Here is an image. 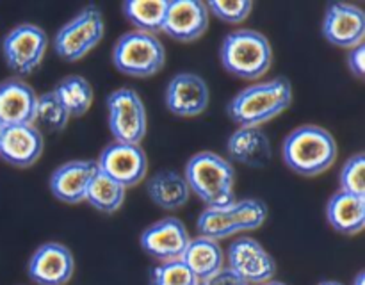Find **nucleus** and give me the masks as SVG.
Returning a JSON list of instances; mask_svg holds the SVG:
<instances>
[{"mask_svg":"<svg viewBox=\"0 0 365 285\" xmlns=\"http://www.w3.org/2000/svg\"><path fill=\"white\" fill-rule=\"evenodd\" d=\"M196 285H205V284H203V281H198V284H196Z\"/></svg>","mask_w":365,"mask_h":285,"instance_id":"nucleus-37","label":"nucleus"},{"mask_svg":"<svg viewBox=\"0 0 365 285\" xmlns=\"http://www.w3.org/2000/svg\"><path fill=\"white\" fill-rule=\"evenodd\" d=\"M317 285H344V284H341V281H335V280H324V281H319Z\"/></svg>","mask_w":365,"mask_h":285,"instance_id":"nucleus-34","label":"nucleus"},{"mask_svg":"<svg viewBox=\"0 0 365 285\" xmlns=\"http://www.w3.org/2000/svg\"><path fill=\"white\" fill-rule=\"evenodd\" d=\"M96 166L103 175L127 189L138 185L146 177L148 159L139 145L110 142L100 152Z\"/></svg>","mask_w":365,"mask_h":285,"instance_id":"nucleus-11","label":"nucleus"},{"mask_svg":"<svg viewBox=\"0 0 365 285\" xmlns=\"http://www.w3.org/2000/svg\"><path fill=\"white\" fill-rule=\"evenodd\" d=\"M220 61L228 73L245 81H255L271 68L273 50L269 39L253 28L228 32L220 48Z\"/></svg>","mask_w":365,"mask_h":285,"instance_id":"nucleus-4","label":"nucleus"},{"mask_svg":"<svg viewBox=\"0 0 365 285\" xmlns=\"http://www.w3.org/2000/svg\"><path fill=\"white\" fill-rule=\"evenodd\" d=\"M38 95L27 82L7 78L0 82V121L4 127L34 123Z\"/></svg>","mask_w":365,"mask_h":285,"instance_id":"nucleus-19","label":"nucleus"},{"mask_svg":"<svg viewBox=\"0 0 365 285\" xmlns=\"http://www.w3.org/2000/svg\"><path fill=\"white\" fill-rule=\"evenodd\" d=\"M70 114H68L66 107L61 103L57 95L52 91H46L38 96L36 102V113H34V127L39 132H61L68 125Z\"/></svg>","mask_w":365,"mask_h":285,"instance_id":"nucleus-27","label":"nucleus"},{"mask_svg":"<svg viewBox=\"0 0 365 285\" xmlns=\"http://www.w3.org/2000/svg\"><path fill=\"white\" fill-rule=\"evenodd\" d=\"M203 284L205 285H248L245 280H241L237 274H234L230 269H227V267H223L220 273H216L212 278L203 281Z\"/></svg>","mask_w":365,"mask_h":285,"instance_id":"nucleus-32","label":"nucleus"},{"mask_svg":"<svg viewBox=\"0 0 365 285\" xmlns=\"http://www.w3.org/2000/svg\"><path fill=\"white\" fill-rule=\"evenodd\" d=\"M43 153V134L34 125H14L4 128L0 138V159L16 167H29Z\"/></svg>","mask_w":365,"mask_h":285,"instance_id":"nucleus-18","label":"nucleus"},{"mask_svg":"<svg viewBox=\"0 0 365 285\" xmlns=\"http://www.w3.org/2000/svg\"><path fill=\"white\" fill-rule=\"evenodd\" d=\"M189 241L191 237L187 228L178 217H164L155 221L141 234L143 252L159 264L182 259Z\"/></svg>","mask_w":365,"mask_h":285,"instance_id":"nucleus-13","label":"nucleus"},{"mask_svg":"<svg viewBox=\"0 0 365 285\" xmlns=\"http://www.w3.org/2000/svg\"><path fill=\"white\" fill-rule=\"evenodd\" d=\"M227 269L248 285H262L273 280L277 262L271 253L252 237H237L227 252Z\"/></svg>","mask_w":365,"mask_h":285,"instance_id":"nucleus-10","label":"nucleus"},{"mask_svg":"<svg viewBox=\"0 0 365 285\" xmlns=\"http://www.w3.org/2000/svg\"><path fill=\"white\" fill-rule=\"evenodd\" d=\"M107 121L114 142L141 145L148 120L141 96L132 88L114 89L107 96Z\"/></svg>","mask_w":365,"mask_h":285,"instance_id":"nucleus-8","label":"nucleus"},{"mask_svg":"<svg viewBox=\"0 0 365 285\" xmlns=\"http://www.w3.org/2000/svg\"><path fill=\"white\" fill-rule=\"evenodd\" d=\"M227 152L232 160L252 167L267 166L273 155L269 138L260 127H239L228 138Z\"/></svg>","mask_w":365,"mask_h":285,"instance_id":"nucleus-20","label":"nucleus"},{"mask_svg":"<svg viewBox=\"0 0 365 285\" xmlns=\"http://www.w3.org/2000/svg\"><path fill=\"white\" fill-rule=\"evenodd\" d=\"M353 285H365V273H364V271H360V273L356 274L355 280H353Z\"/></svg>","mask_w":365,"mask_h":285,"instance_id":"nucleus-33","label":"nucleus"},{"mask_svg":"<svg viewBox=\"0 0 365 285\" xmlns=\"http://www.w3.org/2000/svg\"><path fill=\"white\" fill-rule=\"evenodd\" d=\"M323 36L341 48H355L365 39V13L355 4L331 2L323 16Z\"/></svg>","mask_w":365,"mask_h":285,"instance_id":"nucleus-12","label":"nucleus"},{"mask_svg":"<svg viewBox=\"0 0 365 285\" xmlns=\"http://www.w3.org/2000/svg\"><path fill=\"white\" fill-rule=\"evenodd\" d=\"M209 28V9L200 0H171L163 32L177 41H195Z\"/></svg>","mask_w":365,"mask_h":285,"instance_id":"nucleus-16","label":"nucleus"},{"mask_svg":"<svg viewBox=\"0 0 365 285\" xmlns=\"http://www.w3.org/2000/svg\"><path fill=\"white\" fill-rule=\"evenodd\" d=\"M184 178L209 209H221L235 202V171L230 160L214 152L195 153L185 164Z\"/></svg>","mask_w":365,"mask_h":285,"instance_id":"nucleus-3","label":"nucleus"},{"mask_svg":"<svg viewBox=\"0 0 365 285\" xmlns=\"http://www.w3.org/2000/svg\"><path fill=\"white\" fill-rule=\"evenodd\" d=\"M267 217V207L260 200H235L232 205L221 209L207 207L196 221L200 235L212 241H221L245 230L262 227Z\"/></svg>","mask_w":365,"mask_h":285,"instance_id":"nucleus-5","label":"nucleus"},{"mask_svg":"<svg viewBox=\"0 0 365 285\" xmlns=\"http://www.w3.org/2000/svg\"><path fill=\"white\" fill-rule=\"evenodd\" d=\"M4 128H6V127H4V123L0 121V138H2V134H4Z\"/></svg>","mask_w":365,"mask_h":285,"instance_id":"nucleus-36","label":"nucleus"},{"mask_svg":"<svg viewBox=\"0 0 365 285\" xmlns=\"http://www.w3.org/2000/svg\"><path fill=\"white\" fill-rule=\"evenodd\" d=\"M106 24L102 11L96 6H86L77 16L57 31L53 48L61 59L68 63L82 59L91 52L103 38Z\"/></svg>","mask_w":365,"mask_h":285,"instance_id":"nucleus-7","label":"nucleus"},{"mask_svg":"<svg viewBox=\"0 0 365 285\" xmlns=\"http://www.w3.org/2000/svg\"><path fill=\"white\" fill-rule=\"evenodd\" d=\"M86 202L103 214H114L125 202V187L98 170L86 192Z\"/></svg>","mask_w":365,"mask_h":285,"instance_id":"nucleus-26","label":"nucleus"},{"mask_svg":"<svg viewBox=\"0 0 365 285\" xmlns=\"http://www.w3.org/2000/svg\"><path fill=\"white\" fill-rule=\"evenodd\" d=\"M348 66L356 77L362 78L364 77V71H365V45L355 46V48L349 50L348 53Z\"/></svg>","mask_w":365,"mask_h":285,"instance_id":"nucleus-31","label":"nucleus"},{"mask_svg":"<svg viewBox=\"0 0 365 285\" xmlns=\"http://www.w3.org/2000/svg\"><path fill=\"white\" fill-rule=\"evenodd\" d=\"M341 191L365 196V155L356 153L346 160L341 170Z\"/></svg>","mask_w":365,"mask_h":285,"instance_id":"nucleus-29","label":"nucleus"},{"mask_svg":"<svg viewBox=\"0 0 365 285\" xmlns=\"http://www.w3.org/2000/svg\"><path fill=\"white\" fill-rule=\"evenodd\" d=\"M73 269V255L59 242H45L29 260V278L36 285H66Z\"/></svg>","mask_w":365,"mask_h":285,"instance_id":"nucleus-15","label":"nucleus"},{"mask_svg":"<svg viewBox=\"0 0 365 285\" xmlns=\"http://www.w3.org/2000/svg\"><path fill=\"white\" fill-rule=\"evenodd\" d=\"M339 146L334 135L317 125L294 128L282 145V157L289 170L302 177H317L334 166Z\"/></svg>","mask_w":365,"mask_h":285,"instance_id":"nucleus-2","label":"nucleus"},{"mask_svg":"<svg viewBox=\"0 0 365 285\" xmlns=\"http://www.w3.org/2000/svg\"><path fill=\"white\" fill-rule=\"evenodd\" d=\"M146 192L157 207L164 210H177L187 203L189 191L184 175L173 170L157 171L146 184Z\"/></svg>","mask_w":365,"mask_h":285,"instance_id":"nucleus-23","label":"nucleus"},{"mask_svg":"<svg viewBox=\"0 0 365 285\" xmlns=\"http://www.w3.org/2000/svg\"><path fill=\"white\" fill-rule=\"evenodd\" d=\"M53 93L61 100V103L66 107L68 114L75 118H81L88 113L93 103V96H95L91 84L81 75L64 77L56 86Z\"/></svg>","mask_w":365,"mask_h":285,"instance_id":"nucleus-25","label":"nucleus"},{"mask_svg":"<svg viewBox=\"0 0 365 285\" xmlns=\"http://www.w3.org/2000/svg\"><path fill=\"white\" fill-rule=\"evenodd\" d=\"M292 103V86L287 77L253 84L228 102L227 113L239 127H260L280 116Z\"/></svg>","mask_w":365,"mask_h":285,"instance_id":"nucleus-1","label":"nucleus"},{"mask_svg":"<svg viewBox=\"0 0 365 285\" xmlns=\"http://www.w3.org/2000/svg\"><path fill=\"white\" fill-rule=\"evenodd\" d=\"M170 0H127L123 2L125 18L135 27V31L153 34L163 31Z\"/></svg>","mask_w":365,"mask_h":285,"instance_id":"nucleus-24","label":"nucleus"},{"mask_svg":"<svg viewBox=\"0 0 365 285\" xmlns=\"http://www.w3.org/2000/svg\"><path fill=\"white\" fill-rule=\"evenodd\" d=\"M262 285H287V284H284V281H277V280H269V281H266V284H262Z\"/></svg>","mask_w":365,"mask_h":285,"instance_id":"nucleus-35","label":"nucleus"},{"mask_svg":"<svg viewBox=\"0 0 365 285\" xmlns=\"http://www.w3.org/2000/svg\"><path fill=\"white\" fill-rule=\"evenodd\" d=\"M48 46V36L34 24H21L11 28L2 41L6 64L14 73L27 75L43 61Z\"/></svg>","mask_w":365,"mask_h":285,"instance_id":"nucleus-9","label":"nucleus"},{"mask_svg":"<svg viewBox=\"0 0 365 285\" xmlns=\"http://www.w3.org/2000/svg\"><path fill=\"white\" fill-rule=\"evenodd\" d=\"M182 262L189 267L196 280L207 281L225 267V253L220 242L200 235L189 241Z\"/></svg>","mask_w":365,"mask_h":285,"instance_id":"nucleus-22","label":"nucleus"},{"mask_svg":"<svg viewBox=\"0 0 365 285\" xmlns=\"http://www.w3.org/2000/svg\"><path fill=\"white\" fill-rule=\"evenodd\" d=\"M198 280L182 259L160 262L150 273V285H196Z\"/></svg>","mask_w":365,"mask_h":285,"instance_id":"nucleus-28","label":"nucleus"},{"mask_svg":"<svg viewBox=\"0 0 365 285\" xmlns=\"http://www.w3.org/2000/svg\"><path fill=\"white\" fill-rule=\"evenodd\" d=\"M170 113L180 118H195L205 113L210 102V89L200 75L182 71L175 75L164 93Z\"/></svg>","mask_w":365,"mask_h":285,"instance_id":"nucleus-14","label":"nucleus"},{"mask_svg":"<svg viewBox=\"0 0 365 285\" xmlns=\"http://www.w3.org/2000/svg\"><path fill=\"white\" fill-rule=\"evenodd\" d=\"M113 63L118 71L128 77L146 78L163 70L166 63V50L157 36L130 31L121 36L114 45Z\"/></svg>","mask_w":365,"mask_h":285,"instance_id":"nucleus-6","label":"nucleus"},{"mask_svg":"<svg viewBox=\"0 0 365 285\" xmlns=\"http://www.w3.org/2000/svg\"><path fill=\"white\" fill-rule=\"evenodd\" d=\"M327 217L339 234H360L365 227V196L337 191L328 202Z\"/></svg>","mask_w":365,"mask_h":285,"instance_id":"nucleus-21","label":"nucleus"},{"mask_svg":"<svg viewBox=\"0 0 365 285\" xmlns=\"http://www.w3.org/2000/svg\"><path fill=\"white\" fill-rule=\"evenodd\" d=\"M209 13L220 18L227 24H241L250 16L253 9V2L250 0H210L207 4Z\"/></svg>","mask_w":365,"mask_h":285,"instance_id":"nucleus-30","label":"nucleus"},{"mask_svg":"<svg viewBox=\"0 0 365 285\" xmlns=\"http://www.w3.org/2000/svg\"><path fill=\"white\" fill-rule=\"evenodd\" d=\"M96 173V160H68L50 177V191L59 202L70 205L86 202V192Z\"/></svg>","mask_w":365,"mask_h":285,"instance_id":"nucleus-17","label":"nucleus"}]
</instances>
